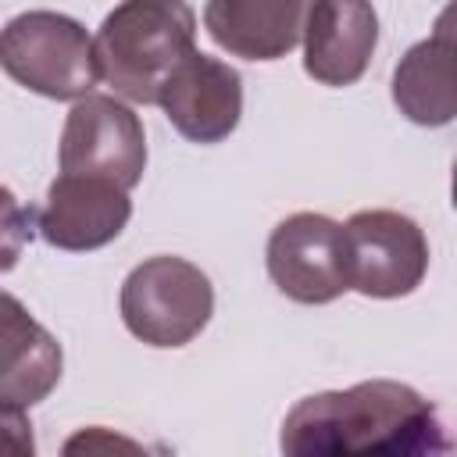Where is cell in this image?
I'll list each match as a JSON object with an SVG mask.
<instances>
[{
    "label": "cell",
    "mask_w": 457,
    "mask_h": 457,
    "mask_svg": "<svg viewBox=\"0 0 457 457\" xmlns=\"http://www.w3.org/2000/svg\"><path fill=\"white\" fill-rule=\"evenodd\" d=\"M350 289L368 300L411 296L428 271V239L400 211H357L346 221Z\"/></svg>",
    "instance_id": "7"
},
{
    "label": "cell",
    "mask_w": 457,
    "mask_h": 457,
    "mask_svg": "<svg viewBox=\"0 0 457 457\" xmlns=\"http://www.w3.org/2000/svg\"><path fill=\"white\" fill-rule=\"evenodd\" d=\"M264 264L282 296L311 307L332 303L350 289L346 225L328 214L296 211L271 228Z\"/></svg>",
    "instance_id": "5"
},
{
    "label": "cell",
    "mask_w": 457,
    "mask_h": 457,
    "mask_svg": "<svg viewBox=\"0 0 457 457\" xmlns=\"http://www.w3.org/2000/svg\"><path fill=\"white\" fill-rule=\"evenodd\" d=\"M450 204L457 211V161H453V175H450Z\"/></svg>",
    "instance_id": "15"
},
{
    "label": "cell",
    "mask_w": 457,
    "mask_h": 457,
    "mask_svg": "<svg viewBox=\"0 0 457 457\" xmlns=\"http://www.w3.org/2000/svg\"><path fill=\"white\" fill-rule=\"evenodd\" d=\"M100 79L129 104H157L171 71L196 54V14L186 0H121L96 29Z\"/></svg>",
    "instance_id": "2"
},
{
    "label": "cell",
    "mask_w": 457,
    "mask_h": 457,
    "mask_svg": "<svg viewBox=\"0 0 457 457\" xmlns=\"http://www.w3.org/2000/svg\"><path fill=\"white\" fill-rule=\"evenodd\" d=\"M132 218L129 189L96 179V175H71L61 171L50 189L46 204L36 214V232L68 253H86L114 243Z\"/></svg>",
    "instance_id": "8"
},
{
    "label": "cell",
    "mask_w": 457,
    "mask_h": 457,
    "mask_svg": "<svg viewBox=\"0 0 457 457\" xmlns=\"http://www.w3.org/2000/svg\"><path fill=\"white\" fill-rule=\"evenodd\" d=\"M432 36H439L446 46L457 50V0H450V4L436 14V21H432Z\"/></svg>",
    "instance_id": "14"
},
{
    "label": "cell",
    "mask_w": 457,
    "mask_h": 457,
    "mask_svg": "<svg viewBox=\"0 0 457 457\" xmlns=\"http://www.w3.org/2000/svg\"><path fill=\"white\" fill-rule=\"evenodd\" d=\"M4 71L46 100H82L100 82L96 39L82 21L57 11H25L4 25Z\"/></svg>",
    "instance_id": "3"
},
{
    "label": "cell",
    "mask_w": 457,
    "mask_h": 457,
    "mask_svg": "<svg viewBox=\"0 0 457 457\" xmlns=\"http://www.w3.org/2000/svg\"><path fill=\"white\" fill-rule=\"evenodd\" d=\"M393 104L396 111L421 125L443 129L457 118V50L439 36L414 43L393 68Z\"/></svg>",
    "instance_id": "13"
},
{
    "label": "cell",
    "mask_w": 457,
    "mask_h": 457,
    "mask_svg": "<svg viewBox=\"0 0 457 457\" xmlns=\"http://www.w3.org/2000/svg\"><path fill=\"white\" fill-rule=\"evenodd\" d=\"M278 446L289 457H418L443 453L450 443L436 407L418 389L393 378H371L296 400L282 421Z\"/></svg>",
    "instance_id": "1"
},
{
    "label": "cell",
    "mask_w": 457,
    "mask_h": 457,
    "mask_svg": "<svg viewBox=\"0 0 457 457\" xmlns=\"http://www.w3.org/2000/svg\"><path fill=\"white\" fill-rule=\"evenodd\" d=\"M378 46L371 0H311L303 25V71L332 89L364 79Z\"/></svg>",
    "instance_id": "10"
},
{
    "label": "cell",
    "mask_w": 457,
    "mask_h": 457,
    "mask_svg": "<svg viewBox=\"0 0 457 457\" xmlns=\"http://www.w3.org/2000/svg\"><path fill=\"white\" fill-rule=\"evenodd\" d=\"M57 161L61 171L111 179L132 193L146 171V132L139 114L125 100L104 93L75 100L61 129Z\"/></svg>",
    "instance_id": "6"
},
{
    "label": "cell",
    "mask_w": 457,
    "mask_h": 457,
    "mask_svg": "<svg viewBox=\"0 0 457 457\" xmlns=\"http://www.w3.org/2000/svg\"><path fill=\"white\" fill-rule=\"evenodd\" d=\"M118 311L139 343L175 350L207 328L214 314V286L193 261L157 253L125 275Z\"/></svg>",
    "instance_id": "4"
},
{
    "label": "cell",
    "mask_w": 457,
    "mask_h": 457,
    "mask_svg": "<svg viewBox=\"0 0 457 457\" xmlns=\"http://www.w3.org/2000/svg\"><path fill=\"white\" fill-rule=\"evenodd\" d=\"M61 343L4 293V364H0V403L4 411H29L54 393L61 382Z\"/></svg>",
    "instance_id": "12"
},
{
    "label": "cell",
    "mask_w": 457,
    "mask_h": 457,
    "mask_svg": "<svg viewBox=\"0 0 457 457\" xmlns=\"http://www.w3.org/2000/svg\"><path fill=\"white\" fill-rule=\"evenodd\" d=\"M157 104L179 136L211 146L228 139L243 118V79L228 61L196 50L161 86Z\"/></svg>",
    "instance_id": "9"
},
{
    "label": "cell",
    "mask_w": 457,
    "mask_h": 457,
    "mask_svg": "<svg viewBox=\"0 0 457 457\" xmlns=\"http://www.w3.org/2000/svg\"><path fill=\"white\" fill-rule=\"evenodd\" d=\"M311 0H207L204 29L232 57L278 61L303 43Z\"/></svg>",
    "instance_id": "11"
}]
</instances>
